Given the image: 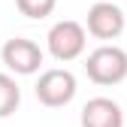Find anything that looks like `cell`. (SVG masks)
I'll list each match as a JSON object with an SVG mask.
<instances>
[{
	"label": "cell",
	"instance_id": "obj_5",
	"mask_svg": "<svg viewBox=\"0 0 127 127\" xmlns=\"http://www.w3.org/2000/svg\"><path fill=\"white\" fill-rule=\"evenodd\" d=\"M124 9L112 0H97L91 9H88V21L82 27H88L85 33H91L94 39H118L124 33Z\"/></svg>",
	"mask_w": 127,
	"mask_h": 127
},
{
	"label": "cell",
	"instance_id": "obj_6",
	"mask_svg": "<svg viewBox=\"0 0 127 127\" xmlns=\"http://www.w3.org/2000/svg\"><path fill=\"white\" fill-rule=\"evenodd\" d=\"M82 127H124V112L112 97H91L79 115Z\"/></svg>",
	"mask_w": 127,
	"mask_h": 127
},
{
	"label": "cell",
	"instance_id": "obj_7",
	"mask_svg": "<svg viewBox=\"0 0 127 127\" xmlns=\"http://www.w3.org/2000/svg\"><path fill=\"white\" fill-rule=\"evenodd\" d=\"M21 103V88L15 82V76L0 73V118H9Z\"/></svg>",
	"mask_w": 127,
	"mask_h": 127
},
{
	"label": "cell",
	"instance_id": "obj_2",
	"mask_svg": "<svg viewBox=\"0 0 127 127\" xmlns=\"http://www.w3.org/2000/svg\"><path fill=\"white\" fill-rule=\"evenodd\" d=\"M85 45H88V33L85 27L73 21V18H64V21H55L45 33V49L49 55L61 64H70L76 58L85 55Z\"/></svg>",
	"mask_w": 127,
	"mask_h": 127
},
{
	"label": "cell",
	"instance_id": "obj_8",
	"mask_svg": "<svg viewBox=\"0 0 127 127\" xmlns=\"http://www.w3.org/2000/svg\"><path fill=\"white\" fill-rule=\"evenodd\" d=\"M15 6H18V12L24 18L36 21V18H49L58 6V0H15Z\"/></svg>",
	"mask_w": 127,
	"mask_h": 127
},
{
	"label": "cell",
	"instance_id": "obj_3",
	"mask_svg": "<svg viewBox=\"0 0 127 127\" xmlns=\"http://www.w3.org/2000/svg\"><path fill=\"white\" fill-rule=\"evenodd\" d=\"M76 91H79L76 76H73L70 70H64V67L42 70V73H39V79H36V85H33L36 100H39L42 106H49V109H61V106L73 103Z\"/></svg>",
	"mask_w": 127,
	"mask_h": 127
},
{
	"label": "cell",
	"instance_id": "obj_4",
	"mask_svg": "<svg viewBox=\"0 0 127 127\" xmlns=\"http://www.w3.org/2000/svg\"><path fill=\"white\" fill-rule=\"evenodd\" d=\"M0 58H3L9 76H12V73H15V76H33V73H39V67H42L45 52L39 49L33 39H27V36H12V39L3 42Z\"/></svg>",
	"mask_w": 127,
	"mask_h": 127
},
{
	"label": "cell",
	"instance_id": "obj_1",
	"mask_svg": "<svg viewBox=\"0 0 127 127\" xmlns=\"http://www.w3.org/2000/svg\"><path fill=\"white\" fill-rule=\"evenodd\" d=\"M85 73L94 85H121L127 79V52L121 45H109L103 42L100 49H94L88 58H85Z\"/></svg>",
	"mask_w": 127,
	"mask_h": 127
}]
</instances>
